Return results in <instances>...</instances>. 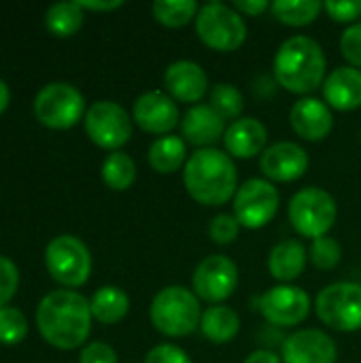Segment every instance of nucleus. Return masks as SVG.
Listing matches in <instances>:
<instances>
[{"instance_id":"obj_29","label":"nucleus","mask_w":361,"mask_h":363,"mask_svg":"<svg viewBox=\"0 0 361 363\" xmlns=\"http://www.w3.org/2000/svg\"><path fill=\"white\" fill-rule=\"evenodd\" d=\"M102 181L113 191H126L136 181V164L123 151H113L102 162Z\"/></svg>"},{"instance_id":"obj_30","label":"nucleus","mask_w":361,"mask_h":363,"mask_svg":"<svg viewBox=\"0 0 361 363\" xmlns=\"http://www.w3.org/2000/svg\"><path fill=\"white\" fill-rule=\"evenodd\" d=\"M209 98H211L209 104H211L226 121H228V119H232V121L240 119V113H243V108H245V98H243V94H240L238 87H234L232 83H217V85L211 87Z\"/></svg>"},{"instance_id":"obj_27","label":"nucleus","mask_w":361,"mask_h":363,"mask_svg":"<svg viewBox=\"0 0 361 363\" xmlns=\"http://www.w3.org/2000/svg\"><path fill=\"white\" fill-rule=\"evenodd\" d=\"M83 17V9L77 2H55L45 13V26L53 36L68 38L81 30Z\"/></svg>"},{"instance_id":"obj_23","label":"nucleus","mask_w":361,"mask_h":363,"mask_svg":"<svg viewBox=\"0 0 361 363\" xmlns=\"http://www.w3.org/2000/svg\"><path fill=\"white\" fill-rule=\"evenodd\" d=\"M149 166L157 174H172L177 170H183L189 155H187V143L181 136L168 134L160 136L151 143L147 153Z\"/></svg>"},{"instance_id":"obj_13","label":"nucleus","mask_w":361,"mask_h":363,"mask_svg":"<svg viewBox=\"0 0 361 363\" xmlns=\"http://www.w3.org/2000/svg\"><path fill=\"white\" fill-rule=\"evenodd\" d=\"M238 266L228 255L204 257L191 274V291L211 306L223 304L238 287Z\"/></svg>"},{"instance_id":"obj_7","label":"nucleus","mask_w":361,"mask_h":363,"mask_svg":"<svg viewBox=\"0 0 361 363\" xmlns=\"http://www.w3.org/2000/svg\"><path fill=\"white\" fill-rule=\"evenodd\" d=\"M315 313L319 321L334 332H360L361 285L353 281H338L323 287L315 298Z\"/></svg>"},{"instance_id":"obj_36","label":"nucleus","mask_w":361,"mask_h":363,"mask_svg":"<svg viewBox=\"0 0 361 363\" xmlns=\"http://www.w3.org/2000/svg\"><path fill=\"white\" fill-rule=\"evenodd\" d=\"M323 11L336 23H357L361 17V0H347V2H323Z\"/></svg>"},{"instance_id":"obj_21","label":"nucleus","mask_w":361,"mask_h":363,"mask_svg":"<svg viewBox=\"0 0 361 363\" xmlns=\"http://www.w3.org/2000/svg\"><path fill=\"white\" fill-rule=\"evenodd\" d=\"M323 102L340 113H351L361 106V70L353 66H338L328 72L323 81Z\"/></svg>"},{"instance_id":"obj_14","label":"nucleus","mask_w":361,"mask_h":363,"mask_svg":"<svg viewBox=\"0 0 361 363\" xmlns=\"http://www.w3.org/2000/svg\"><path fill=\"white\" fill-rule=\"evenodd\" d=\"M132 121L147 134L168 136L177 125H181V113L177 102L166 91L153 89L134 100Z\"/></svg>"},{"instance_id":"obj_33","label":"nucleus","mask_w":361,"mask_h":363,"mask_svg":"<svg viewBox=\"0 0 361 363\" xmlns=\"http://www.w3.org/2000/svg\"><path fill=\"white\" fill-rule=\"evenodd\" d=\"M238 234H240V223L232 213H219L209 223V238L219 247L232 245L238 238Z\"/></svg>"},{"instance_id":"obj_17","label":"nucleus","mask_w":361,"mask_h":363,"mask_svg":"<svg viewBox=\"0 0 361 363\" xmlns=\"http://www.w3.org/2000/svg\"><path fill=\"white\" fill-rule=\"evenodd\" d=\"M166 94L174 102H185L189 106L200 104L206 94H211L206 70L191 60H177L164 72Z\"/></svg>"},{"instance_id":"obj_42","label":"nucleus","mask_w":361,"mask_h":363,"mask_svg":"<svg viewBox=\"0 0 361 363\" xmlns=\"http://www.w3.org/2000/svg\"><path fill=\"white\" fill-rule=\"evenodd\" d=\"M9 102H11V91H9V85L0 79V115L9 108Z\"/></svg>"},{"instance_id":"obj_1","label":"nucleus","mask_w":361,"mask_h":363,"mask_svg":"<svg viewBox=\"0 0 361 363\" xmlns=\"http://www.w3.org/2000/svg\"><path fill=\"white\" fill-rule=\"evenodd\" d=\"M91 306L85 296L72 289L47 294L36 308V328L47 345L72 351L85 345L91 334Z\"/></svg>"},{"instance_id":"obj_5","label":"nucleus","mask_w":361,"mask_h":363,"mask_svg":"<svg viewBox=\"0 0 361 363\" xmlns=\"http://www.w3.org/2000/svg\"><path fill=\"white\" fill-rule=\"evenodd\" d=\"M291 228L302 238H323L338 219V204L334 196L321 187H304L296 191L287 206Z\"/></svg>"},{"instance_id":"obj_37","label":"nucleus","mask_w":361,"mask_h":363,"mask_svg":"<svg viewBox=\"0 0 361 363\" xmlns=\"http://www.w3.org/2000/svg\"><path fill=\"white\" fill-rule=\"evenodd\" d=\"M145 363H194L191 357L187 355V351H183L181 347L177 345H170V342H162V345H155L147 357Z\"/></svg>"},{"instance_id":"obj_19","label":"nucleus","mask_w":361,"mask_h":363,"mask_svg":"<svg viewBox=\"0 0 361 363\" xmlns=\"http://www.w3.org/2000/svg\"><path fill=\"white\" fill-rule=\"evenodd\" d=\"M226 119L211 104H194L181 117V138L198 149H209L226 134Z\"/></svg>"},{"instance_id":"obj_10","label":"nucleus","mask_w":361,"mask_h":363,"mask_svg":"<svg viewBox=\"0 0 361 363\" xmlns=\"http://www.w3.org/2000/svg\"><path fill=\"white\" fill-rule=\"evenodd\" d=\"M281 196L268 179H247L238 185L232 200V215L245 230L266 228L279 213Z\"/></svg>"},{"instance_id":"obj_41","label":"nucleus","mask_w":361,"mask_h":363,"mask_svg":"<svg viewBox=\"0 0 361 363\" xmlns=\"http://www.w3.org/2000/svg\"><path fill=\"white\" fill-rule=\"evenodd\" d=\"M243 363H283V357L270 349H257V351L249 353Z\"/></svg>"},{"instance_id":"obj_8","label":"nucleus","mask_w":361,"mask_h":363,"mask_svg":"<svg viewBox=\"0 0 361 363\" xmlns=\"http://www.w3.org/2000/svg\"><path fill=\"white\" fill-rule=\"evenodd\" d=\"M45 266L55 283L68 289H77L89 281L91 253L81 238L72 234H62L47 245Z\"/></svg>"},{"instance_id":"obj_9","label":"nucleus","mask_w":361,"mask_h":363,"mask_svg":"<svg viewBox=\"0 0 361 363\" xmlns=\"http://www.w3.org/2000/svg\"><path fill=\"white\" fill-rule=\"evenodd\" d=\"M85 98L70 83H49L34 98V115L49 130H68L85 117Z\"/></svg>"},{"instance_id":"obj_12","label":"nucleus","mask_w":361,"mask_h":363,"mask_svg":"<svg viewBox=\"0 0 361 363\" xmlns=\"http://www.w3.org/2000/svg\"><path fill=\"white\" fill-rule=\"evenodd\" d=\"M255 308L274 328H298L309 319L313 302L298 285H274L255 300Z\"/></svg>"},{"instance_id":"obj_2","label":"nucleus","mask_w":361,"mask_h":363,"mask_svg":"<svg viewBox=\"0 0 361 363\" xmlns=\"http://www.w3.org/2000/svg\"><path fill=\"white\" fill-rule=\"evenodd\" d=\"M183 185L194 202L217 208L234 200L238 170L226 151L217 147L196 149L183 168Z\"/></svg>"},{"instance_id":"obj_18","label":"nucleus","mask_w":361,"mask_h":363,"mask_svg":"<svg viewBox=\"0 0 361 363\" xmlns=\"http://www.w3.org/2000/svg\"><path fill=\"white\" fill-rule=\"evenodd\" d=\"M289 125L302 140L321 143L334 130V115L323 100L306 96L294 102L289 111Z\"/></svg>"},{"instance_id":"obj_38","label":"nucleus","mask_w":361,"mask_h":363,"mask_svg":"<svg viewBox=\"0 0 361 363\" xmlns=\"http://www.w3.org/2000/svg\"><path fill=\"white\" fill-rule=\"evenodd\" d=\"M79 363H117V353L106 342H89L83 347Z\"/></svg>"},{"instance_id":"obj_28","label":"nucleus","mask_w":361,"mask_h":363,"mask_svg":"<svg viewBox=\"0 0 361 363\" xmlns=\"http://www.w3.org/2000/svg\"><path fill=\"white\" fill-rule=\"evenodd\" d=\"M200 4L196 0H157L151 4L153 19L164 28H185L189 21H196Z\"/></svg>"},{"instance_id":"obj_16","label":"nucleus","mask_w":361,"mask_h":363,"mask_svg":"<svg viewBox=\"0 0 361 363\" xmlns=\"http://www.w3.org/2000/svg\"><path fill=\"white\" fill-rule=\"evenodd\" d=\"M283 363H336L338 347L323 330H298L283 340Z\"/></svg>"},{"instance_id":"obj_26","label":"nucleus","mask_w":361,"mask_h":363,"mask_svg":"<svg viewBox=\"0 0 361 363\" xmlns=\"http://www.w3.org/2000/svg\"><path fill=\"white\" fill-rule=\"evenodd\" d=\"M270 13L285 26L304 28V26H311L323 13V2H317V0H279V2H272Z\"/></svg>"},{"instance_id":"obj_22","label":"nucleus","mask_w":361,"mask_h":363,"mask_svg":"<svg viewBox=\"0 0 361 363\" xmlns=\"http://www.w3.org/2000/svg\"><path fill=\"white\" fill-rule=\"evenodd\" d=\"M309 264V249L304 242L296 238L281 240L279 245L272 247L268 255V272L274 281L281 285H291L296 279L302 277Z\"/></svg>"},{"instance_id":"obj_11","label":"nucleus","mask_w":361,"mask_h":363,"mask_svg":"<svg viewBox=\"0 0 361 363\" xmlns=\"http://www.w3.org/2000/svg\"><path fill=\"white\" fill-rule=\"evenodd\" d=\"M85 132L89 140L106 151H121V147L132 138V115L113 100L94 102L85 117Z\"/></svg>"},{"instance_id":"obj_4","label":"nucleus","mask_w":361,"mask_h":363,"mask_svg":"<svg viewBox=\"0 0 361 363\" xmlns=\"http://www.w3.org/2000/svg\"><path fill=\"white\" fill-rule=\"evenodd\" d=\"M202 313L198 296L183 285L160 289L149 306L151 325L166 338H185L194 334L200 328Z\"/></svg>"},{"instance_id":"obj_32","label":"nucleus","mask_w":361,"mask_h":363,"mask_svg":"<svg viewBox=\"0 0 361 363\" xmlns=\"http://www.w3.org/2000/svg\"><path fill=\"white\" fill-rule=\"evenodd\" d=\"M28 336V319L19 308H0V345L15 347Z\"/></svg>"},{"instance_id":"obj_20","label":"nucleus","mask_w":361,"mask_h":363,"mask_svg":"<svg viewBox=\"0 0 361 363\" xmlns=\"http://www.w3.org/2000/svg\"><path fill=\"white\" fill-rule=\"evenodd\" d=\"M223 147L232 160H253L268 149V130L255 117H240L228 125Z\"/></svg>"},{"instance_id":"obj_31","label":"nucleus","mask_w":361,"mask_h":363,"mask_svg":"<svg viewBox=\"0 0 361 363\" xmlns=\"http://www.w3.org/2000/svg\"><path fill=\"white\" fill-rule=\"evenodd\" d=\"M309 259L317 270H334L340 262H343V247L336 238L332 236H323L311 242L309 249Z\"/></svg>"},{"instance_id":"obj_40","label":"nucleus","mask_w":361,"mask_h":363,"mask_svg":"<svg viewBox=\"0 0 361 363\" xmlns=\"http://www.w3.org/2000/svg\"><path fill=\"white\" fill-rule=\"evenodd\" d=\"M83 11H115L123 6V0H74Z\"/></svg>"},{"instance_id":"obj_34","label":"nucleus","mask_w":361,"mask_h":363,"mask_svg":"<svg viewBox=\"0 0 361 363\" xmlns=\"http://www.w3.org/2000/svg\"><path fill=\"white\" fill-rule=\"evenodd\" d=\"M340 53L349 66L361 70V21L349 26L340 36Z\"/></svg>"},{"instance_id":"obj_15","label":"nucleus","mask_w":361,"mask_h":363,"mask_svg":"<svg viewBox=\"0 0 361 363\" xmlns=\"http://www.w3.org/2000/svg\"><path fill=\"white\" fill-rule=\"evenodd\" d=\"M309 166L311 157L306 149L291 140L268 145V149L260 155V170L270 183H294L306 174Z\"/></svg>"},{"instance_id":"obj_6","label":"nucleus","mask_w":361,"mask_h":363,"mask_svg":"<svg viewBox=\"0 0 361 363\" xmlns=\"http://www.w3.org/2000/svg\"><path fill=\"white\" fill-rule=\"evenodd\" d=\"M196 34L209 49L232 53L247 40V23L232 4L206 2L196 15Z\"/></svg>"},{"instance_id":"obj_3","label":"nucleus","mask_w":361,"mask_h":363,"mask_svg":"<svg viewBox=\"0 0 361 363\" xmlns=\"http://www.w3.org/2000/svg\"><path fill=\"white\" fill-rule=\"evenodd\" d=\"M328 57L323 47L304 34L291 36L281 43L272 60V72L279 87L306 98L311 91L323 87Z\"/></svg>"},{"instance_id":"obj_35","label":"nucleus","mask_w":361,"mask_h":363,"mask_svg":"<svg viewBox=\"0 0 361 363\" xmlns=\"http://www.w3.org/2000/svg\"><path fill=\"white\" fill-rule=\"evenodd\" d=\"M17 287H19V270H17V266L9 257L0 255V308H4L11 302Z\"/></svg>"},{"instance_id":"obj_25","label":"nucleus","mask_w":361,"mask_h":363,"mask_svg":"<svg viewBox=\"0 0 361 363\" xmlns=\"http://www.w3.org/2000/svg\"><path fill=\"white\" fill-rule=\"evenodd\" d=\"M89 306H91V317L98 323L115 325L121 319H126L130 311V298L121 287L104 285L89 298Z\"/></svg>"},{"instance_id":"obj_39","label":"nucleus","mask_w":361,"mask_h":363,"mask_svg":"<svg viewBox=\"0 0 361 363\" xmlns=\"http://www.w3.org/2000/svg\"><path fill=\"white\" fill-rule=\"evenodd\" d=\"M232 6L245 17H260L266 11H270L272 2H268V0H234Z\"/></svg>"},{"instance_id":"obj_24","label":"nucleus","mask_w":361,"mask_h":363,"mask_svg":"<svg viewBox=\"0 0 361 363\" xmlns=\"http://www.w3.org/2000/svg\"><path fill=\"white\" fill-rule=\"evenodd\" d=\"M200 330L209 342L230 345L232 340H236V336L240 332V317L234 308H230L226 304H215L202 313Z\"/></svg>"}]
</instances>
